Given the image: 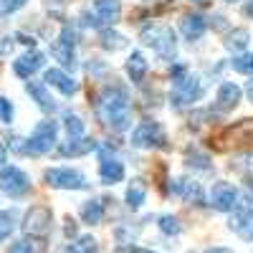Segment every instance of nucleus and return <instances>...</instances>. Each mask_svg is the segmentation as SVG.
Masks as SVG:
<instances>
[{
	"label": "nucleus",
	"mask_w": 253,
	"mask_h": 253,
	"mask_svg": "<svg viewBox=\"0 0 253 253\" xmlns=\"http://www.w3.org/2000/svg\"><path fill=\"white\" fill-rule=\"evenodd\" d=\"M193 3H198V5H205V3H208V0H193Z\"/></svg>",
	"instance_id": "obj_45"
},
{
	"label": "nucleus",
	"mask_w": 253,
	"mask_h": 253,
	"mask_svg": "<svg viewBox=\"0 0 253 253\" xmlns=\"http://www.w3.org/2000/svg\"><path fill=\"white\" fill-rule=\"evenodd\" d=\"M66 236H76V225H74V220H71V218L66 220Z\"/></svg>",
	"instance_id": "obj_39"
},
{
	"label": "nucleus",
	"mask_w": 253,
	"mask_h": 253,
	"mask_svg": "<svg viewBox=\"0 0 253 253\" xmlns=\"http://www.w3.org/2000/svg\"><path fill=\"white\" fill-rule=\"evenodd\" d=\"M43 63H46V56L41 53V51H28V53L18 56V58L13 61V71H15V76H20V79H31L38 69H43Z\"/></svg>",
	"instance_id": "obj_11"
},
{
	"label": "nucleus",
	"mask_w": 253,
	"mask_h": 253,
	"mask_svg": "<svg viewBox=\"0 0 253 253\" xmlns=\"http://www.w3.org/2000/svg\"><path fill=\"white\" fill-rule=\"evenodd\" d=\"M51 223H53V213L46 208V205H33L28 213H26V220H23V230L28 236H36V238H43L48 236L51 230Z\"/></svg>",
	"instance_id": "obj_7"
},
{
	"label": "nucleus",
	"mask_w": 253,
	"mask_h": 253,
	"mask_svg": "<svg viewBox=\"0 0 253 253\" xmlns=\"http://www.w3.org/2000/svg\"><path fill=\"white\" fill-rule=\"evenodd\" d=\"M96 26H114L122 15V3L119 0H96L91 10Z\"/></svg>",
	"instance_id": "obj_12"
},
{
	"label": "nucleus",
	"mask_w": 253,
	"mask_h": 253,
	"mask_svg": "<svg viewBox=\"0 0 253 253\" xmlns=\"http://www.w3.org/2000/svg\"><path fill=\"white\" fill-rule=\"evenodd\" d=\"M96 251H99V243L91 236H81L66 248V253H96Z\"/></svg>",
	"instance_id": "obj_28"
},
{
	"label": "nucleus",
	"mask_w": 253,
	"mask_h": 253,
	"mask_svg": "<svg viewBox=\"0 0 253 253\" xmlns=\"http://www.w3.org/2000/svg\"><path fill=\"white\" fill-rule=\"evenodd\" d=\"M246 94H248V99L253 101V76H251V81L246 84Z\"/></svg>",
	"instance_id": "obj_40"
},
{
	"label": "nucleus",
	"mask_w": 253,
	"mask_h": 253,
	"mask_svg": "<svg viewBox=\"0 0 253 253\" xmlns=\"http://www.w3.org/2000/svg\"><path fill=\"white\" fill-rule=\"evenodd\" d=\"M99 175H101V180L107 182V185H114V182H119V180L124 177V165H122V162H119L114 155H109V152H101Z\"/></svg>",
	"instance_id": "obj_15"
},
{
	"label": "nucleus",
	"mask_w": 253,
	"mask_h": 253,
	"mask_svg": "<svg viewBox=\"0 0 253 253\" xmlns=\"http://www.w3.org/2000/svg\"><path fill=\"white\" fill-rule=\"evenodd\" d=\"M144 195H147V187L142 180H134L129 187H126V205L129 208H139L144 203Z\"/></svg>",
	"instance_id": "obj_25"
},
{
	"label": "nucleus",
	"mask_w": 253,
	"mask_h": 253,
	"mask_svg": "<svg viewBox=\"0 0 253 253\" xmlns=\"http://www.w3.org/2000/svg\"><path fill=\"white\" fill-rule=\"evenodd\" d=\"M165 132H162V126L152 119H144L137 129L132 132V144L134 147H165Z\"/></svg>",
	"instance_id": "obj_9"
},
{
	"label": "nucleus",
	"mask_w": 253,
	"mask_h": 253,
	"mask_svg": "<svg viewBox=\"0 0 253 253\" xmlns=\"http://www.w3.org/2000/svg\"><path fill=\"white\" fill-rule=\"evenodd\" d=\"M96 117L104 122V126H109L114 132H122L129 126V91L122 84L112 81L107 86H101V91L96 94L94 101Z\"/></svg>",
	"instance_id": "obj_1"
},
{
	"label": "nucleus",
	"mask_w": 253,
	"mask_h": 253,
	"mask_svg": "<svg viewBox=\"0 0 253 253\" xmlns=\"http://www.w3.org/2000/svg\"><path fill=\"white\" fill-rule=\"evenodd\" d=\"M210 205L220 213H233L238 205V190L230 182H215L210 190Z\"/></svg>",
	"instance_id": "obj_10"
},
{
	"label": "nucleus",
	"mask_w": 253,
	"mask_h": 253,
	"mask_svg": "<svg viewBox=\"0 0 253 253\" xmlns=\"http://www.w3.org/2000/svg\"><path fill=\"white\" fill-rule=\"evenodd\" d=\"M58 142V124L53 119L38 122L33 134L28 137V155H46Z\"/></svg>",
	"instance_id": "obj_3"
},
{
	"label": "nucleus",
	"mask_w": 253,
	"mask_h": 253,
	"mask_svg": "<svg viewBox=\"0 0 253 253\" xmlns=\"http://www.w3.org/2000/svg\"><path fill=\"white\" fill-rule=\"evenodd\" d=\"M58 41H61V43H66V46H76V31L71 28V26H63L61 28V36H58Z\"/></svg>",
	"instance_id": "obj_34"
},
{
	"label": "nucleus",
	"mask_w": 253,
	"mask_h": 253,
	"mask_svg": "<svg viewBox=\"0 0 253 253\" xmlns=\"http://www.w3.org/2000/svg\"><path fill=\"white\" fill-rule=\"evenodd\" d=\"M236 167H253V155H246L243 160H238Z\"/></svg>",
	"instance_id": "obj_38"
},
{
	"label": "nucleus",
	"mask_w": 253,
	"mask_h": 253,
	"mask_svg": "<svg viewBox=\"0 0 253 253\" xmlns=\"http://www.w3.org/2000/svg\"><path fill=\"white\" fill-rule=\"evenodd\" d=\"M0 190L10 198H23L31 190V177L15 165L0 167Z\"/></svg>",
	"instance_id": "obj_5"
},
{
	"label": "nucleus",
	"mask_w": 253,
	"mask_h": 253,
	"mask_svg": "<svg viewBox=\"0 0 253 253\" xmlns=\"http://www.w3.org/2000/svg\"><path fill=\"white\" fill-rule=\"evenodd\" d=\"M246 185H248V198H251V200H253V177H251V180H248V182H246Z\"/></svg>",
	"instance_id": "obj_43"
},
{
	"label": "nucleus",
	"mask_w": 253,
	"mask_h": 253,
	"mask_svg": "<svg viewBox=\"0 0 253 253\" xmlns=\"http://www.w3.org/2000/svg\"><path fill=\"white\" fill-rule=\"evenodd\" d=\"M157 225H160V230L165 236H177L180 233V220L175 218V215H160V220H157Z\"/></svg>",
	"instance_id": "obj_30"
},
{
	"label": "nucleus",
	"mask_w": 253,
	"mask_h": 253,
	"mask_svg": "<svg viewBox=\"0 0 253 253\" xmlns=\"http://www.w3.org/2000/svg\"><path fill=\"white\" fill-rule=\"evenodd\" d=\"M230 66H233V71H238V74H251L253 76V53L236 56L233 61H230Z\"/></svg>",
	"instance_id": "obj_29"
},
{
	"label": "nucleus",
	"mask_w": 253,
	"mask_h": 253,
	"mask_svg": "<svg viewBox=\"0 0 253 253\" xmlns=\"http://www.w3.org/2000/svg\"><path fill=\"white\" fill-rule=\"evenodd\" d=\"M101 215H104V205H101V200H86V203L81 205V218H84V223L96 225V223L101 220Z\"/></svg>",
	"instance_id": "obj_23"
},
{
	"label": "nucleus",
	"mask_w": 253,
	"mask_h": 253,
	"mask_svg": "<svg viewBox=\"0 0 253 253\" xmlns=\"http://www.w3.org/2000/svg\"><path fill=\"white\" fill-rule=\"evenodd\" d=\"M26 91L31 94V99H36V104L43 112H56V99L48 94L46 81H28L26 84Z\"/></svg>",
	"instance_id": "obj_16"
},
{
	"label": "nucleus",
	"mask_w": 253,
	"mask_h": 253,
	"mask_svg": "<svg viewBox=\"0 0 253 253\" xmlns=\"http://www.w3.org/2000/svg\"><path fill=\"white\" fill-rule=\"evenodd\" d=\"M230 230H236L241 238H253V210H236L228 220Z\"/></svg>",
	"instance_id": "obj_18"
},
{
	"label": "nucleus",
	"mask_w": 253,
	"mask_h": 253,
	"mask_svg": "<svg viewBox=\"0 0 253 253\" xmlns=\"http://www.w3.org/2000/svg\"><path fill=\"white\" fill-rule=\"evenodd\" d=\"M63 126H66L69 137H84V122L76 114H66V117H63Z\"/></svg>",
	"instance_id": "obj_32"
},
{
	"label": "nucleus",
	"mask_w": 253,
	"mask_h": 253,
	"mask_svg": "<svg viewBox=\"0 0 253 253\" xmlns=\"http://www.w3.org/2000/svg\"><path fill=\"white\" fill-rule=\"evenodd\" d=\"M253 144V119H243L238 124H233L230 129H225L218 137V150H228V147H246Z\"/></svg>",
	"instance_id": "obj_8"
},
{
	"label": "nucleus",
	"mask_w": 253,
	"mask_h": 253,
	"mask_svg": "<svg viewBox=\"0 0 253 253\" xmlns=\"http://www.w3.org/2000/svg\"><path fill=\"white\" fill-rule=\"evenodd\" d=\"M248 41H251L248 31H246V28H236V31H230V33H228L225 46H228L230 51H243V48L248 46Z\"/></svg>",
	"instance_id": "obj_26"
},
{
	"label": "nucleus",
	"mask_w": 253,
	"mask_h": 253,
	"mask_svg": "<svg viewBox=\"0 0 253 253\" xmlns=\"http://www.w3.org/2000/svg\"><path fill=\"white\" fill-rule=\"evenodd\" d=\"M3 162H5V147L0 144V165H3Z\"/></svg>",
	"instance_id": "obj_44"
},
{
	"label": "nucleus",
	"mask_w": 253,
	"mask_h": 253,
	"mask_svg": "<svg viewBox=\"0 0 253 253\" xmlns=\"http://www.w3.org/2000/svg\"><path fill=\"white\" fill-rule=\"evenodd\" d=\"M117 253H155V251H150V248H139V246H122Z\"/></svg>",
	"instance_id": "obj_37"
},
{
	"label": "nucleus",
	"mask_w": 253,
	"mask_h": 253,
	"mask_svg": "<svg viewBox=\"0 0 253 253\" xmlns=\"http://www.w3.org/2000/svg\"><path fill=\"white\" fill-rule=\"evenodd\" d=\"M205 28H208V20H205L200 13H187V15H182V20H180V31H182V36H185L187 41H198V38L205 33Z\"/></svg>",
	"instance_id": "obj_17"
},
{
	"label": "nucleus",
	"mask_w": 253,
	"mask_h": 253,
	"mask_svg": "<svg viewBox=\"0 0 253 253\" xmlns=\"http://www.w3.org/2000/svg\"><path fill=\"white\" fill-rule=\"evenodd\" d=\"M218 109H233L236 104L241 101V89L236 86L233 81H225V84H220V89H218Z\"/></svg>",
	"instance_id": "obj_20"
},
{
	"label": "nucleus",
	"mask_w": 253,
	"mask_h": 253,
	"mask_svg": "<svg viewBox=\"0 0 253 253\" xmlns=\"http://www.w3.org/2000/svg\"><path fill=\"white\" fill-rule=\"evenodd\" d=\"M46 185L58 187V190H84L89 182L84 177V172L71 170V167H51V170L43 172Z\"/></svg>",
	"instance_id": "obj_6"
},
{
	"label": "nucleus",
	"mask_w": 253,
	"mask_h": 253,
	"mask_svg": "<svg viewBox=\"0 0 253 253\" xmlns=\"http://www.w3.org/2000/svg\"><path fill=\"white\" fill-rule=\"evenodd\" d=\"M0 119H3L5 124L13 122V104L8 99H3V96H0Z\"/></svg>",
	"instance_id": "obj_36"
},
{
	"label": "nucleus",
	"mask_w": 253,
	"mask_h": 253,
	"mask_svg": "<svg viewBox=\"0 0 253 253\" xmlns=\"http://www.w3.org/2000/svg\"><path fill=\"white\" fill-rule=\"evenodd\" d=\"M203 94V81L200 76H177L175 79V86H172V107L175 109H182V107H190L193 101H198Z\"/></svg>",
	"instance_id": "obj_4"
},
{
	"label": "nucleus",
	"mask_w": 253,
	"mask_h": 253,
	"mask_svg": "<svg viewBox=\"0 0 253 253\" xmlns=\"http://www.w3.org/2000/svg\"><path fill=\"white\" fill-rule=\"evenodd\" d=\"M185 165L193 167V170H200V172H208L210 170V157L200 150H187L185 152Z\"/></svg>",
	"instance_id": "obj_24"
},
{
	"label": "nucleus",
	"mask_w": 253,
	"mask_h": 253,
	"mask_svg": "<svg viewBox=\"0 0 253 253\" xmlns=\"http://www.w3.org/2000/svg\"><path fill=\"white\" fill-rule=\"evenodd\" d=\"M142 41L150 46L155 53H160L162 58H172L175 56V48H177V38H175V31L170 26H160V23H152V26H144L142 28Z\"/></svg>",
	"instance_id": "obj_2"
},
{
	"label": "nucleus",
	"mask_w": 253,
	"mask_h": 253,
	"mask_svg": "<svg viewBox=\"0 0 253 253\" xmlns=\"http://www.w3.org/2000/svg\"><path fill=\"white\" fill-rule=\"evenodd\" d=\"M43 81H46V86L58 89L63 96H74V94L79 91V84H76L69 74H63L61 69H48L46 76H43Z\"/></svg>",
	"instance_id": "obj_13"
},
{
	"label": "nucleus",
	"mask_w": 253,
	"mask_h": 253,
	"mask_svg": "<svg viewBox=\"0 0 253 253\" xmlns=\"http://www.w3.org/2000/svg\"><path fill=\"white\" fill-rule=\"evenodd\" d=\"M8 253H38V251L33 248V243H31V241H26V238H23V241H15V243L10 246V251H8Z\"/></svg>",
	"instance_id": "obj_35"
},
{
	"label": "nucleus",
	"mask_w": 253,
	"mask_h": 253,
	"mask_svg": "<svg viewBox=\"0 0 253 253\" xmlns=\"http://www.w3.org/2000/svg\"><path fill=\"white\" fill-rule=\"evenodd\" d=\"M101 46L107 51H122V48H126V38L117 31H104L101 33Z\"/></svg>",
	"instance_id": "obj_27"
},
{
	"label": "nucleus",
	"mask_w": 253,
	"mask_h": 253,
	"mask_svg": "<svg viewBox=\"0 0 253 253\" xmlns=\"http://www.w3.org/2000/svg\"><path fill=\"white\" fill-rule=\"evenodd\" d=\"M126 74H129V79L134 81V84H139L142 79H144V74H147V61H144V56L142 53H132L129 56V61H126Z\"/></svg>",
	"instance_id": "obj_22"
},
{
	"label": "nucleus",
	"mask_w": 253,
	"mask_h": 253,
	"mask_svg": "<svg viewBox=\"0 0 253 253\" xmlns=\"http://www.w3.org/2000/svg\"><path fill=\"white\" fill-rule=\"evenodd\" d=\"M243 10H246V15H248V18H253V0H248Z\"/></svg>",
	"instance_id": "obj_42"
},
{
	"label": "nucleus",
	"mask_w": 253,
	"mask_h": 253,
	"mask_svg": "<svg viewBox=\"0 0 253 253\" xmlns=\"http://www.w3.org/2000/svg\"><path fill=\"white\" fill-rule=\"evenodd\" d=\"M228 3H233V0H228Z\"/></svg>",
	"instance_id": "obj_46"
},
{
	"label": "nucleus",
	"mask_w": 253,
	"mask_h": 253,
	"mask_svg": "<svg viewBox=\"0 0 253 253\" xmlns=\"http://www.w3.org/2000/svg\"><path fill=\"white\" fill-rule=\"evenodd\" d=\"M172 193H175V195H182L187 203H193V205H200L203 198H205V195H203V187H200L198 182H190V180H182V177L175 180Z\"/></svg>",
	"instance_id": "obj_19"
},
{
	"label": "nucleus",
	"mask_w": 253,
	"mask_h": 253,
	"mask_svg": "<svg viewBox=\"0 0 253 253\" xmlns=\"http://www.w3.org/2000/svg\"><path fill=\"white\" fill-rule=\"evenodd\" d=\"M15 230V215L8 210H0V241H5Z\"/></svg>",
	"instance_id": "obj_31"
},
{
	"label": "nucleus",
	"mask_w": 253,
	"mask_h": 253,
	"mask_svg": "<svg viewBox=\"0 0 253 253\" xmlns=\"http://www.w3.org/2000/svg\"><path fill=\"white\" fill-rule=\"evenodd\" d=\"M91 150H96L94 139H89V137H69V142H63L58 147V155L61 157H84Z\"/></svg>",
	"instance_id": "obj_14"
},
{
	"label": "nucleus",
	"mask_w": 253,
	"mask_h": 253,
	"mask_svg": "<svg viewBox=\"0 0 253 253\" xmlns=\"http://www.w3.org/2000/svg\"><path fill=\"white\" fill-rule=\"evenodd\" d=\"M28 0H0V15H10L15 10H20Z\"/></svg>",
	"instance_id": "obj_33"
},
{
	"label": "nucleus",
	"mask_w": 253,
	"mask_h": 253,
	"mask_svg": "<svg viewBox=\"0 0 253 253\" xmlns=\"http://www.w3.org/2000/svg\"><path fill=\"white\" fill-rule=\"evenodd\" d=\"M205 253H233V251H228V248H220V246H215V248H208Z\"/></svg>",
	"instance_id": "obj_41"
},
{
	"label": "nucleus",
	"mask_w": 253,
	"mask_h": 253,
	"mask_svg": "<svg viewBox=\"0 0 253 253\" xmlns=\"http://www.w3.org/2000/svg\"><path fill=\"white\" fill-rule=\"evenodd\" d=\"M51 56H53L56 61H61V66H66V69H74V66H76V53H74V48L66 46V43H61V41H56V43L51 46Z\"/></svg>",
	"instance_id": "obj_21"
}]
</instances>
